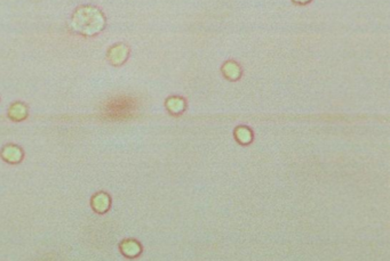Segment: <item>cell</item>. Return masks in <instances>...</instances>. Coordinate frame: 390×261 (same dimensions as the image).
<instances>
[{
	"label": "cell",
	"instance_id": "cell-1",
	"mask_svg": "<svg viewBox=\"0 0 390 261\" xmlns=\"http://www.w3.org/2000/svg\"><path fill=\"white\" fill-rule=\"evenodd\" d=\"M106 16L98 7L85 5L76 9L71 16L70 26L77 34L94 36L106 26Z\"/></svg>",
	"mask_w": 390,
	"mask_h": 261
},
{
	"label": "cell",
	"instance_id": "cell-2",
	"mask_svg": "<svg viewBox=\"0 0 390 261\" xmlns=\"http://www.w3.org/2000/svg\"><path fill=\"white\" fill-rule=\"evenodd\" d=\"M137 109V102L131 97H117L106 104L103 108L104 117L109 120H124L134 114Z\"/></svg>",
	"mask_w": 390,
	"mask_h": 261
},
{
	"label": "cell",
	"instance_id": "cell-3",
	"mask_svg": "<svg viewBox=\"0 0 390 261\" xmlns=\"http://www.w3.org/2000/svg\"><path fill=\"white\" fill-rule=\"evenodd\" d=\"M128 53H129V50H128V48H127L126 45H124V44L113 45L112 47L109 48L108 53H107L108 61L115 66L121 65L122 63H125L127 57H128Z\"/></svg>",
	"mask_w": 390,
	"mask_h": 261
},
{
	"label": "cell",
	"instance_id": "cell-4",
	"mask_svg": "<svg viewBox=\"0 0 390 261\" xmlns=\"http://www.w3.org/2000/svg\"><path fill=\"white\" fill-rule=\"evenodd\" d=\"M2 158L8 163H19L23 158V152L16 145H6L2 150Z\"/></svg>",
	"mask_w": 390,
	"mask_h": 261
},
{
	"label": "cell",
	"instance_id": "cell-5",
	"mask_svg": "<svg viewBox=\"0 0 390 261\" xmlns=\"http://www.w3.org/2000/svg\"><path fill=\"white\" fill-rule=\"evenodd\" d=\"M8 117H10L13 121H22L28 117V107L23 103L16 102L12 105L8 109Z\"/></svg>",
	"mask_w": 390,
	"mask_h": 261
},
{
	"label": "cell",
	"instance_id": "cell-6",
	"mask_svg": "<svg viewBox=\"0 0 390 261\" xmlns=\"http://www.w3.org/2000/svg\"><path fill=\"white\" fill-rule=\"evenodd\" d=\"M92 205L94 210L99 213H104L108 211L110 205V198L106 193H98L92 200Z\"/></svg>",
	"mask_w": 390,
	"mask_h": 261
},
{
	"label": "cell",
	"instance_id": "cell-7",
	"mask_svg": "<svg viewBox=\"0 0 390 261\" xmlns=\"http://www.w3.org/2000/svg\"><path fill=\"white\" fill-rule=\"evenodd\" d=\"M120 248H121L122 253L127 255V257H135V255H138L140 253V251H141V248H140L138 242H135L133 240L124 241L121 243Z\"/></svg>",
	"mask_w": 390,
	"mask_h": 261
},
{
	"label": "cell",
	"instance_id": "cell-8",
	"mask_svg": "<svg viewBox=\"0 0 390 261\" xmlns=\"http://www.w3.org/2000/svg\"><path fill=\"white\" fill-rule=\"evenodd\" d=\"M167 107H169L170 111L172 112H180L182 111L184 107V103L182 99L180 98H171L167 100Z\"/></svg>",
	"mask_w": 390,
	"mask_h": 261
},
{
	"label": "cell",
	"instance_id": "cell-9",
	"mask_svg": "<svg viewBox=\"0 0 390 261\" xmlns=\"http://www.w3.org/2000/svg\"><path fill=\"white\" fill-rule=\"evenodd\" d=\"M236 137H237V139L239 141L246 144V143H248L249 140H251V131H249L247 128L240 127V128H238L237 131H236Z\"/></svg>",
	"mask_w": 390,
	"mask_h": 261
},
{
	"label": "cell",
	"instance_id": "cell-10",
	"mask_svg": "<svg viewBox=\"0 0 390 261\" xmlns=\"http://www.w3.org/2000/svg\"><path fill=\"white\" fill-rule=\"evenodd\" d=\"M224 72H225V74L229 76L230 78H236L239 74L238 66L235 65L234 63L226 64V65L224 66Z\"/></svg>",
	"mask_w": 390,
	"mask_h": 261
},
{
	"label": "cell",
	"instance_id": "cell-11",
	"mask_svg": "<svg viewBox=\"0 0 390 261\" xmlns=\"http://www.w3.org/2000/svg\"><path fill=\"white\" fill-rule=\"evenodd\" d=\"M297 2H307V0H297Z\"/></svg>",
	"mask_w": 390,
	"mask_h": 261
}]
</instances>
